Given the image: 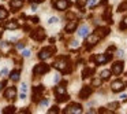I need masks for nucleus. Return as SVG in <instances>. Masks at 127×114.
I'll return each instance as SVG.
<instances>
[{
    "label": "nucleus",
    "mask_w": 127,
    "mask_h": 114,
    "mask_svg": "<svg viewBox=\"0 0 127 114\" xmlns=\"http://www.w3.org/2000/svg\"><path fill=\"white\" fill-rule=\"evenodd\" d=\"M53 67L58 70H60L63 74H67V73H71V65H70L68 56H60L58 58L55 62H53Z\"/></svg>",
    "instance_id": "obj_1"
},
{
    "label": "nucleus",
    "mask_w": 127,
    "mask_h": 114,
    "mask_svg": "<svg viewBox=\"0 0 127 114\" xmlns=\"http://www.w3.org/2000/svg\"><path fill=\"white\" fill-rule=\"evenodd\" d=\"M112 59V54L107 52V54H100V55H96V56H92L90 61L96 62L97 65H104L107 62H109Z\"/></svg>",
    "instance_id": "obj_2"
},
{
    "label": "nucleus",
    "mask_w": 127,
    "mask_h": 114,
    "mask_svg": "<svg viewBox=\"0 0 127 114\" xmlns=\"http://www.w3.org/2000/svg\"><path fill=\"white\" fill-rule=\"evenodd\" d=\"M55 52H56V47H55V45H51V47H45V48H42V50L40 51L38 58L41 59V61H45V59L51 58V56H52Z\"/></svg>",
    "instance_id": "obj_3"
},
{
    "label": "nucleus",
    "mask_w": 127,
    "mask_h": 114,
    "mask_svg": "<svg viewBox=\"0 0 127 114\" xmlns=\"http://www.w3.org/2000/svg\"><path fill=\"white\" fill-rule=\"evenodd\" d=\"M49 72V65L47 63H38L33 67V74L34 76H42Z\"/></svg>",
    "instance_id": "obj_4"
},
{
    "label": "nucleus",
    "mask_w": 127,
    "mask_h": 114,
    "mask_svg": "<svg viewBox=\"0 0 127 114\" xmlns=\"http://www.w3.org/2000/svg\"><path fill=\"white\" fill-rule=\"evenodd\" d=\"M63 113L64 114H79V113H82V106L78 105V103H71V105H68L64 109Z\"/></svg>",
    "instance_id": "obj_5"
},
{
    "label": "nucleus",
    "mask_w": 127,
    "mask_h": 114,
    "mask_svg": "<svg viewBox=\"0 0 127 114\" xmlns=\"http://www.w3.org/2000/svg\"><path fill=\"white\" fill-rule=\"evenodd\" d=\"M52 6L55 7L56 10H59V11H64L66 8H68L70 6H71V1L70 0H53L52 1Z\"/></svg>",
    "instance_id": "obj_6"
},
{
    "label": "nucleus",
    "mask_w": 127,
    "mask_h": 114,
    "mask_svg": "<svg viewBox=\"0 0 127 114\" xmlns=\"http://www.w3.org/2000/svg\"><path fill=\"white\" fill-rule=\"evenodd\" d=\"M98 40H100V36L97 33H93V34H90V36H88L86 37V41H85L86 50H90L92 47H94V45L98 43Z\"/></svg>",
    "instance_id": "obj_7"
},
{
    "label": "nucleus",
    "mask_w": 127,
    "mask_h": 114,
    "mask_svg": "<svg viewBox=\"0 0 127 114\" xmlns=\"http://www.w3.org/2000/svg\"><path fill=\"white\" fill-rule=\"evenodd\" d=\"M44 89H45L44 85L33 87V98H32V100H33V102H40V99H41V95H42V92H44Z\"/></svg>",
    "instance_id": "obj_8"
},
{
    "label": "nucleus",
    "mask_w": 127,
    "mask_h": 114,
    "mask_svg": "<svg viewBox=\"0 0 127 114\" xmlns=\"http://www.w3.org/2000/svg\"><path fill=\"white\" fill-rule=\"evenodd\" d=\"M30 37L36 41H42L45 39V30L42 28H38L37 30H34L33 33H30Z\"/></svg>",
    "instance_id": "obj_9"
},
{
    "label": "nucleus",
    "mask_w": 127,
    "mask_h": 114,
    "mask_svg": "<svg viewBox=\"0 0 127 114\" xmlns=\"http://www.w3.org/2000/svg\"><path fill=\"white\" fill-rule=\"evenodd\" d=\"M123 67H124V63L120 62V61H118V62H115V63L112 65V70H111V72H112L115 76H119L122 72H123Z\"/></svg>",
    "instance_id": "obj_10"
},
{
    "label": "nucleus",
    "mask_w": 127,
    "mask_h": 114,
    "mask_svg": "<svg viewBox=\"0 0 127 114\" xmlns=\"http://www.w3.org/2000/svg\"><path fill=\"white\" fill-rule=\"evenodd\" d=\"M4 98L8 99V100L15 99V98H17V89H15V87H10V88H7L6 92H4Z\"/></svg>",
    "instance_id": "obj_11"
},
{
    "label": "nucleus",
    "mask_w": 127,
    "mask_h": 114,
    "mask_svg": "<svg viewBox=\"0 0 127 114\" xmlns=\"http://www.w3.org/2000/svg\"><path fill=\"white\" fill-rule=\"evenodd\" d=\"M111 88H112L113 92H120V91H123L124 84H123L122 80H116V81H113V83L111 84Z\"/></svg>",
    "instance_id": "obj_12"
},
{
    "label": "nucleus",
    "mask_w": 127,
    "mask_h": 114,
    "mask_svg": "<svg viewBox=\"0 0 127 114\" xmlns=\"http://www.w3.org/2000/svg\"><path fill=\"white\" fill-rule=\"evenodd\" d=\"M90 95H92V88L90 87H82V89H81V92H79L81 99H88Z\"/></svg>",
    "instance_id": "obj_13"
},
{
    "label": "nucleus",
    "mask_w": 127,
    "mask_h": 114,
    "mask_svg": "<svg viewBox=\"0 0 127 114\" xmlns=\"http://www.w3.org/2000/svg\"><path fill=\"white\" fill-rule=\"evenodd\" d=\"M23 3H25L23 0H11L10 1V7H11L12 11H17V10H19L23 6Z\"/></svg>",
    "instance_id": "obj_14"
},
{
    "label": "nucleus",
    "mask_w": 127,
    "mask_h": 114,
    "mask_svg": "<svg viewBox=\"0 0 127 114\" xmlns=\"http://www.w3.org/2000/svg\"><path fill=\"white\" fill-rule=\"evenodd\" d=\"M1 26L6 28V29H10V30H15V29L19 28V23L15 22V21H8V22H4Z\"/></svg>",
    "instance_id": "obj_15"
},
{
    "label": "nucleus",
    "mask_w": 127,
    "mask_h": 114,
    "mask_svg": "<svg viewBox=\"0 0 127 114\" xmlns=\"http://www.w3.org/2000/svg\"><path fill=\"white\" fill-rule=\"evenodd\" d=\"M102 19L105 21L107 23H113V21H112V15H111V7H108L107 10L104 11V14H102Z\"/></svg>",
    "instance_id": "obj_16"
},
{
    "label": "nucleus",
    "mask_w": 127,
    "mask_h": 114,
    "mask_svg": "<svg viewBox=\"0 0 127 114\" xmlns=\"http://www.w3.org/2000/svg\"><path fill=\"white\" fill-rule=\"evenodd\" d=\"M109 28H97L96 29V33L100 36V39H104V37H107L108 34H109Z\"/></svg>",
    "instance_id": "obj_17"
},
{
    "label": "nucleus",
    "mask_w": 127,
    "mask_h": 114,
    "mask_svg": "<svg viewBox=\"0 0 127 114\" xmlns=\"http://www.w3.org/2000/svg\"><path fill=\"white\" fill-rule=\"evenodd\" d=\"M77 29V21H70L66 25V32L67 33H72V32Z\"/></svg>",
    "instance_id": "obj_18"
},
{
    "label": "nucleus",
    "mask_w": 127,
    "mask_h": 114,
    "mask_svg": "<svg viewBox=\"0 0 127 114\" xmlns=\"http://www.w3.org/2000/svg\"><path fill=\"white\" fill-rule=\"evenodd\" d=\"M78 34H79L81 37H88V34H89V28H88L86 25L81 26L79 30H78Z\"/></svg>",
    "instance_id": "obj_19"
},
{
    "label": "nucleus",
    "mask_w": 127,
    "mask_h": 114,
    "mask_svg": "<svg viewBox=\"0 0 127 114\" xmlns=\"http://www.w3.org/2000/svg\"><path fill=\"white\" fill-rule=\"evenodd\" d=\"M92 74H94V69L86 67V69H83V72H82V78H88V77H90Z\"/></svg>",
    "instance_id": "obj_20"
},
{
    "label": "nucleus",
    "mask_w": 127,
    "mask_h": 114,
    "mask_svg": "<svg viewBox=\"0 0 127 114\" xmlns=\"http://www.w3.org/2000/svg\"><path fill=\"white\" fill-rule=\"evenodd\" d=\"M53 92H55L56 95H63V94H66V87L58 85V87H55V88H53Z\"/></svg>",
    "instance_id": "obj_21"
},
{
    "label": "nucleus",
    "mask_w": 127,
    "mask_h": 114,
    "mask_svg": "<svg viewBox=\"0 0 127 114\" xmlns=\"http://www.w3.org/2000/svg\"><path fill=\"white\" fill-rule=\"evenodd\" d=\"M19 74H21L19 70H14V72H11V74H10V78H11L12 81H18L19 80Z\"/></svg>",
    "instance_id": "obj_22"
},
{
    "label": "nucleus",
    "mask_w": 127,
    "mask_h": 114,
    "mask_svg": "<svg viewBox=\"0 0 127 114\" xmlns=\"http://www.w3.org/2000/svg\"><path fill=\"white\" fill-rule=\"evenodd\" d=\"M70 99V96L67 94H63V95H58V98H56V100H58L59 103H63V102H67V100Z\"/></svg>",
    "instance_id": "obj_23"
},
{
    "label": "nucleus",
    "mask_w": 127,
    "mask_h": 114,
    "mask_svg": "<svg viewBox=\"0 0 127 114\" xmlns=\"http://www.w3.org/2000/svg\"><path fill=\"white\" fill-rule=\"evenodd\" d=\"M7 15H8V11H7L4 7L0 6V19H4V18H7Z\"/></svg>",
    "instance_id": "obj_24"
},
{
    "label": "nucleus",
    "mask_w": 127,
    "mask_h": 114,
    "mask_svg": "<svg viewBox=\"0 0 127 114\" xmlns=\"http://www.w3.org/2000/svg\"><path fill=\"white\" fill-rule=\"evenodd\" d=\"M101 83H102V78L100 77V78H93L92 80V87H100L101 85Z\"/></svg>",
    "instance_id": "obj_25"
},
{
    "label": "nucleus",
    "mask_w": 127,
    "mask_h": 114,
    "mask_svg": "<svg viewBox=\"0 0 127 114\" xmlns=\"http://www.w3.org/2000/svg\"><path fill=\"white\" fill-rule=\"evenodd\" d=\"M111 73L112 72H109V70H102L101 72V78L102 80H108V78L111 77Z\"/></svg>",
    "instance_id": "obj_26"
},
{
    "label": "nucleus",
    "mask_w": 127,
    "mask_h": 114,
    "mask_svg": "<svg viewBox=\"0 0 127 114\" xmlns=\"http://www.w3.org/2000/svg\"><path fill=\"white\" fill-rule=\"evenodd\" d=\"M118 11H119V12L127 11V1H123V3H120V4H119V7H118Z\"/></svg>",
    "instance_id": "obj_27"
},
{
    "label": "nucleus",
    "mask_w": 127,
    "mask_h": 114,
    "mask_svg": "<svg viewBox=\"0 0 127 114\" xmlns=\"http://www.w3.org/2000/svg\"><path fill=\"white\" fill-rule=\"evenodd\" d=\"M14 111H15V107H14V106H7L6 109H3V113H4V114L14 113Z\"/></svg>",
    "instance_id": "obj_28"
},
{
    "label": "nucleus",
    "mask_w": 127,
    "mask_h": 114,
    "mask_svg": "<svg viewBox=\"0 0 127 114\" xmlns=\"http://www.w3.org/2000/svg\"><path fill=\"white\" fill-rule=\"evenodd\" d=\"M119 29H122V30L127 29V17H126V18H124V19L120 22V25H119Z\"/></svg>",
    "instance_id": "obj_29"
},
{
    "label": "nucleus",
    "mask_w": 127,
    "mask_h": 114,
    "mask_svg": "<svg viewBox=\"0 0 127 114\" xmlns=\"http://www.w3.org/2000/svg\"><path fill=\"white\" fill-rule=\"evenodd\" d=\"M88 1H89V0H77V7H78V8H82Z\"/></svg>",
    "instance_id": "obj_30"
},
{
    "label": "nucleus",
    "mask_w": 127,
    "mask_h": 114,
    "mask_svg": "<svg viewBox=\"0 0 127 114\" xmlns=\"http://www.w3.org/2000/svg\"><path fill=\"white\" fill-rule=\"evenodd\" d=\"M118 107H119V102H112L108 105V109H111V110H116Z\"/></svg>",
    "instance_id": "obj_31"
},
{
    "label": "nucleus",
    "mask_w": 127,
    "mask_h": 114,
    "mask_svg": "<svg viewBox=\"0 0 127 114\" xmlns=\"http://www.w3.org/2000/svg\"><path fill=\"white\" fill-rule=\"evenodd\" d=\"M48 103H49V100H48V99L40 100V107H45V106H48Z\"/></svg>",
    "instance_id": "obj_32"
},
{
    "label": "nucleus",
    "mask_w": 127,
    "mask_h": 114,
    "mask_svg": "<svg viewBox=\"0 0 127 114\" xmlns=\"http://www.w3.org/2000/svg\"><path fill=\"white\" fill-rule=\"evenodd\" d=\"M48 113H49V114H52V113H59V107H58V106H53L52 109H49V110H48Z\"/></svg>",
    "instance_id": "obj_33"
},
{
    "label": "nucleus",
    "mask_w": 127,
    "mask_h": 114,
    "mask_svg": "<svg viewBox=\"0 0 127 114\" xmlns=\"http://www.w3.org/2000/svg\"><path fill=\"white\" fill-rule=\"evenodd\" d=\"M58 18H56V17H51L49 18V21H48V23H49V25H52V23H56V22H58Z\"/></svg>",
    "instance_id": "obj_34"
},
{
    "label": "nucleus",
    "mask_w": 127,
    "mask_h": 114,
    "mask_svg": "<svg viewBox=\"0 0 127 114\" xmlns=\"http://www.w3.org/2000/svg\"><path fill=\"white\" fill-rule=\"evenodd\" d=\"M22 56H25V58H29V56H30V51H29V50H23Z\"/></svg>",
    "instance_id": "obj_35"
},
{
    "label": "nucleus",
    "mask_w": 127,
    "mask_h": 114,
    "mask_svg": "<svg viewBox=\"0 0 127 114\" xmlns=\"http://www.w3.org/2000/svg\"><path fill=\"white\" fill-rule=\"evenodd\" d=\"M7 73H8V69H7V67H4V69H1V72H0V76H6Z\"/></svg>",
    "instance_id": "obj_36"
},
{
    "label": "nucleus",
    "mask_w": 127,
    "mask_h": 114,
    "mask_svg": "<svg viewBox=\"0 0 127 114\" xmlns=\"http://www.w3.org/2000/svg\"><path fill=\"white\" fill-rule=\"evenodd\" d=\"M67 18H70L71 21H75V15L72 14V12H68V14H67Z\"/></svg>",
    "instance_id": "obj_37"
},
{
    "label": "nucleus",
    "mask_w": 127,
    "mask_h": 114,
    "mask_svg": "<svg viewBox=\"0 0 127 114\" xmlns=\"http://www.w3.org/2000/svg\"><path fill=\"white\" fill-rule=\"evenodd\" d=\"M30 21H32V22H33V23H38V17H32L30 18Z\"/></svg>",
    "instance_id": "obj_38"
},
{
    "label": "nucleus",
    "mask_w": 127,
    "mask_h": 114,
    "mask_svg": "<svg viewBox=\"0 0 127 114\" xmlns=\"http://www.w3.org/2000/svg\"><path fill=\"white\" fill-rule=\"evenodd\" d=\"M17 48H18V50H23V48H25V44H23V43H18Z\"/></svg>",
    "instance_id": "obj_39"
},
{
    "label": "nucleus",
    "mask_w": 127,
    "mask_h": 114,
    "mask_svg": "<svg viewBox=\"0 0 127 114\" xmlns=\"http://www.w3.org/2000/svg\"><path fill=\"white\" fill-rule=\"evenodd\" d=\"M21 89H22V92H26V91H28V85H26L25 83H22V88H21Z\"/></svg>",
    "instance_id": "obj_40"
},
{
    "label": "nucleus",
    "mask_w": 127,
    "mask_h": 114,
    "mask_svg": "<svg viewBox=\"0 0 127 114\" xmlns=\"http://www.w3.org/2000/svg\"><path fill=\"white\" fill-rule=\"evenodd\" d=\"M21 99H22V100H25L26 99V92H21Z\"/></svg>",
    "instance_id": "obj_41"
},
{
    "label": "nucleus",
    "mask_w": 127,
    "mask_h": 114,
    "mask_svg": "<svg viewBox=\"0 0 127 114\" xmlns=\"http://www.w3.org/2000/svg\"><path fill=\"white\" fill-rule=\"evenodd\" d=\"M29 1H30V3H42L44 0H29Z\"/></svg>",
    "instance_id": "obj_42"
},
{
    "label": "nucleus",
    "mask_w": 127,
    "mask_h": 114,
    "mask_svg": "<svg viewBox=\"0 0 127 114\" xmlns=\"http://www.w3.org/2000/svg\"><path fill=\"white\" fill-rule=\"evenodd\" d=\"M112 51H115V47H113V45H112V47H109V48H108V50H107V52H112Z\"/></svg>",
    "instance_id": "obj_43"
},
{
    "label": "nucleus",
    "mask_w": 127,
    "mask_h": 114,
    "mask_svg": "<svg viewBox=\"0 0 127 114\" xmlns=\"http://www.w3.org/2000/svg\"><path fill=\"white\" fill-rule=\"evenodd\" d=\"M23 29H25L26 32H29V30H30V28H29V25H25V26H23Z\"/></svg>",
    "instance_id": "obj_44"
},
{
    "label": "nucleus",
    "mask_w": 127,
    "mask_h": 114,
    "mask_svg": "<svg viewBox=\"0 0 127 114\" xmlns=\"http://www.w3.org/2000/svg\"><path fill=\"white\" fill-rule=\"evenodd\" d=\"M120 98H122V100H127V95H124V94H123V95H122V96H120Z\"/></svg>",
    "instance_id": "obj_45"
},
{
    "label": "nucleus",
    "mask_w": 127,
    "mask_h": 114,
    "mask_svg": "<svg viewBox=\"0 0 127 114\" xmlns=\"http://www.w3.org/2000/svg\"><path fill=\"white\" fill-rule=\"evenodd\" d=\"M60 85H63V87H66V85H67V81H62V83H60Z\"/></svg>",
    "instance_id": "obj_46"
},
{
    "label": "nucleus",
    "mask_w": 127,
    "mask_h": 114,
    "mask_svg": "<svg viewBox=\"0 0 127 114\" xmlns=\"http://www.w3.org/2000/svg\"><path fill=\"white\" fill-rule=\"evenodd\" d=\"M94 3H96V0H90V1H89V4H90V6H93Z\"/></svg>",
    "instance_id": "obj_47"
},
{
    "label": "nucleus",
    "mask_w": 127,
    "mask_h": 114,
    "mask_svg": "<svg viewBox=\"0 0 127 114\" xmlns=\"http://www.w3.org/2000/svg\"><path fill=\"white\" fill-rule=\"evenodd\" d=\"M21 113H25V114H29V110H21Z\"/></svg>",
    "instance_id": "obj_48"
},
{
    "label": "nucleus",
    "mask_w": 127,
    "mask_h": 114,
    "mask_svg": "<svg viewBox=\"0 0 127 114\" xmlns=\"http://www.w3.org/2000/svg\"><path fill=\"white\" fill-rule=\"evenodd\" d=\"M101 4H102V6H105V4H107V0H101Z\"/></svg>",
    "instance_id": "obj_49"
},
{
    "label": "nucleus",
    "mask_w": 127,
    "mask_h": 114,
    "mask_svg": "<svg viewBox=\"0 0 127 114\" xmlns=\"http://www.w3.org/2000/svg\"><path fill=\"white\" fill-rule=\"evenodd\" d=\"M0 37H1V32H0Z\"/></svg>",
    "instance_id": "obj_50"
}]
</instances>
